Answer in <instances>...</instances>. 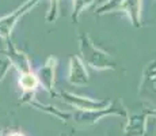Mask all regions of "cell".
<instances>
[{
  "label": "cell",
  "instance_id": "obj_1",
  "mask_svg": "<svg viewBox=\"0 0 156 136\" xmlns=\"http://www.w3.org/2000/svg\"><path fill=\"white\" fill-rule=\"evenodd\" d=\"M38 2H40V0H29L22 7L15 10L11 15L2 18V19H0V37H4L5 40H10V33H11V30H12V27L16 25L18 19H20L27 11L31 10Z\"/></svg>",
  "mask_w": 156,
  "mask_h": 136
},
{
  "label": "cell",
  "instance_id": "obj_2",
  "mask_svg": "<svg viewBox=\"0 0 156 136\" xmlns=\"http://www.w3.org/2000/svg\"><path fill=\"white\" fill-rule=\"evenodd\" d=\"M79 44H80V53L84 60V63L90 64L91 67H105L103 65V53L99 50H95V46L92 42L88 40L86 33H80L79 35Z\"/></svg>",
  "mask_w": 156,
  "mask_h": 136
},
{
  "label": "cell",
  "instance_id": "obj_3",
  "mask_svg": "<svg viewBox=\"0 0 156 136\" xmlns=\"http://www.w3.org/2000/svg\"><path fill=\"white\" fill-rule=\"evenodd\" d=\"M87 71L84 69V65L80 61L77 56H72L69 59V80L71 83H86L87 82Z\"/></svg>",
  "mask_w": 156,
  "mask_h": 136
},
{
  "label": "cell",
  "instance_id": "obj_4",
  "mask_svg": "<svg viewBox=\"0 0 156 136\" xmlns=\"http://www.w3.org/2000/svg\"><path fill=\"white\" fill-rule=\"evenodd\" d=\"M7 44H8V57L11 59V63H14L18 68L23 72H29L30 71V63H29V59L25 53H20L19 50H16L15 48L12 46V42L11 40H7Z\"/></svg>",
  "mask_w": 156,
  "mask_h": 136
},
{
  "label": "cell",
  "instance_id": "obj_5",
  "mask_svg": "<svg viewBox=\"0 0 156 136\" xmlns=\"http://www.w3.org/2000/svg\"><path fill=\"white\" fill-rule=\"evenodd\" d=\"M55 63H56V59H52V57H50V59L46 61V64L42 65V67L38 69V75H37L38 80L44 82V83L48 86V89H49L50 84H52L53 75H55Z\"/></svg>",
  "mask_w": 156,
  "mask_h": 136
},
{
  "label": "cell",
  "instance_id": "obj_6",
  "mask_svg": "<svg viewBox=\"0 0 156 136\" xmlns=\"http://www.w3.org/2000/svg\"><path fill=\"white\" fill-rule=\"evenodd\" d=\"M19 84L23 87V90H29V91H31V90H34L35 87H37L38 76L33 74L31 71L23 72L22 76H20V79H19Z\"/></svg>",
  "mask_w": 156,
  "mask_h": 136
},
{
  "label": "cell",
  "instance_id": "obj_7",
  "mask_svg": "<svg viewBox=\"0 0 156 136\" xmlns=\"http://www.w3.org/2000/svg\"><path fill=\"white\" fill-rule=\"evenodd\" d=\"M94 0H75V7H73V15H72V20L77 22L79 15L82 14V11L84 10L87 6H90Z\"/></svg>",
  "mask_w": 156,
  "mask_h": 136
},
{
  "label": "cell",
  "instance_id": "obj_8",
  "mask_svg": "<svg viewBox=\"0 0 156 136\" xmlns=\"http://www.w3.org/2000/svg\"><path fill=\"white\" fill-rule=\"evenodd\" d=\"M57 10H58V0H50V10L49 15L46 17L48 22H53L57 18Z\"/></svg>",
  "mask_w": 156,
  "mask_h": 136
},
{
  "label": "cell",
  "instance_id": "obj_9",
  "mask_svg": "<svg viewBox=\"0 0 156 136\" xmlns=\"http://www.w3.org/2000/svg\"><path fill=\"white\" fill-rule=\"evenodd\" d=\"M10 65H11V60L8 61V60L0 57V79L5 75V72H7V69L10 68Z\"/></svg>",
  "mask_w": 156,
  "mask_h": 136
},
{
  "label": "cell",
  "instance_id": "obj_10",
  "mask_svg": "<svg viewBox=\"0 0 156 136\" xmlns=\"http://www.w3.org/2000/svg\"><path fill=\"white\" fill-rule=\"evenodd\" d=\"M11 136H22V135H19V134H14V135H11Z\"/></svg>",
  "mask_w": 156,
  "mask_h": 136
}]
</instances>
